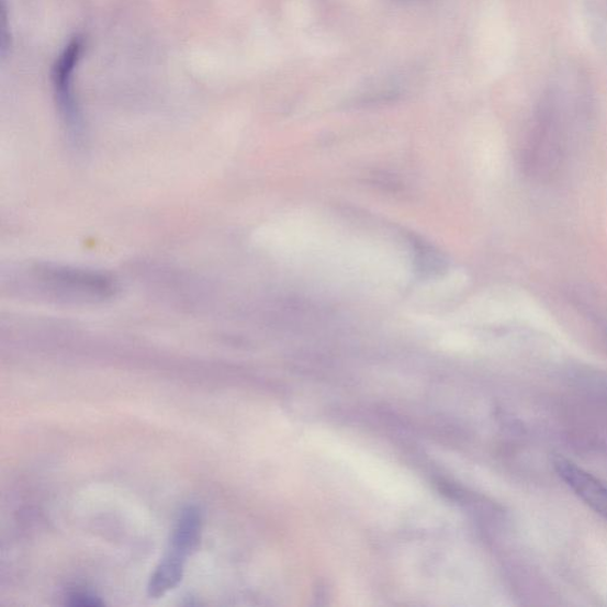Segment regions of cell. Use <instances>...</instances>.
I'll list each match as a JSON object with an SVG mask.
<instances>
[{"mask_svg":"<svg viewBox=\"0 0 607 607\" xmlns=\"http://www.w3.org/2000/svg\"><path fill=\"white\" fill-rule=\"evenodd\" d=\"M272 241L294 269L363 293L389 295L412 278V259L404 246L318 212L289 214L278 222Z\"/></svg>","mask_w":607,"mask_h":607,"instance_id":"obj_1","label":"cell"},{"mask_svg":"<svg viewBox=\"0 0 607 607\" xmlns=\"http://www.w3.org/2000/svg\"><path fill=\"white\" fill-rule=\"evenodd\" d=\"M557 475L565 482L576 497L607 520V484L582 467L562 456L553 459Z\"/></svg>","mask_w":607,"mask_h":607,"instance_id":"obj_2","label":"cell"},{"mask_svg":"<svg viewBox=\"0 0 607 607\" xmlns=\"http://www.w3.org/2000/svg\"><path fill=\"white\" fill-rule=\"evenodd\" d=\"M83 42L79 37L71 40L56 58L52 71V81L58 108L69 124L78 121L76 100L72 95L74 74L81 60Z\"/></svg>","mask_w":607,"mask_h":607,"instance_id":"obj_3","label":"cell"},{"mask_svg":"<svg viewBox=\"0 0 607 607\" xmlns=\"http://www.w3.org/2000/svg\"><path fill=\"white\" fill-rule=\"evenodd\" d=\"M468 283L462 270H451L446 274L429 279L417 289L414 299L420 303L434 304L453 299Z\"/></svg>","mask_w":607,"mask_h":607,"instance_id":"obj_4","label":"cell"},{"mask_svg":"<svg viewBox=\"0 0 607 607\" xmlns=\"http://www.w3.org/2000/svg\"><path fill=\"white\" fill-rule=\"evenodd\" d=\"M186 557L170 551L161 560L159 566L151 576L147 594L150 598L158 599L165 597L169 591L179 586L184 573Z\"/></svg>","mask_w":607,"mask_h":607,"instance_id":"obj_5","label":"cell"},{"mask_svg":"<svg viewBox=\"0 0 607 607\" xmlns=\"http://www.w3.org/2000/svg\"><path fill=\"white\" fill-rule=\"evenodd\" d=\"M201 539V515L194 507L181 513L171 539V551L187 558L196 551Z\"/></svg>","mask_w":607,"mask_h":607,"instance_id":"obj_6","label":"cell"},{"mask_svg":"<svg viewBox=\"0 0 607 607\" xmlns=\"http://www.w3.org/2000/svg\"><path fill=\"white\" fill-rule=\"evenodd\" d=\"M69 605L71 606H101L102 602L92 595L88 594H74L69 597Z\"/></svg>","mask_w":607,"mask_h":607,"instance_id":"obj_7","label":"cell"}]
</instances>
